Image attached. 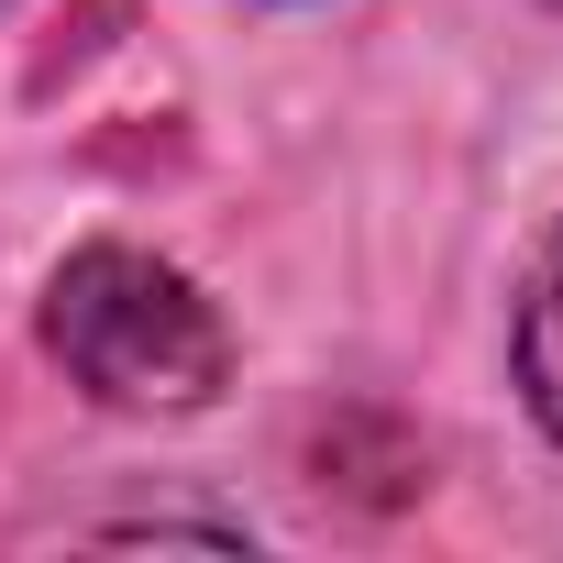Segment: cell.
Returning a JSON list of instances; mask_svg holds the SVG:
<instances>
[{
  "instance_id": "6da1fadb",
  "label": "cell",
  "mask_w": 563,
  "mask_h": 563,
  "mask_svg": "<svg viewBox=\"0 0 563 563\" xmlns=\"http://www.w3.org/2000/svg\"><path fill=\"white\" fill-rule=\"evenodd\" d=\"M45 354L100 398V409H210L232 376V332L199 299V276L144 254V243H78L45 276Z\"/></svg>"
},
{
  "instance_id": "7a4b0ae2",
  "label": "cell",
  "mask_w": 563,
  "mask_h": 563,
  "mask_svg": "<svg viewBox=\"0 0 563 563\" xmlns=\"http://www.w3.org/2000/svg\"><path fill=\"white\" fill-rule=\"evenodd\" d=\"M519 387H530L541 431L563 442V232L541 243V265H530V288H519Z\"/></svg>"
}]
</instances>
